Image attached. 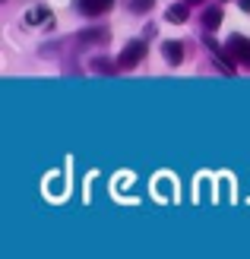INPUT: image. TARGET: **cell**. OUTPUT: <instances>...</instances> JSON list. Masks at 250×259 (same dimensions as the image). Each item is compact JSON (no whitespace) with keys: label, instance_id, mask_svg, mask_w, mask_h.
<instances>
[{"label":"cell","instance_id":"7c38bea8","mask_svg":"<svg viewBox=\"0 0 250 259\" xmlns=\"http://www.w3.org/2000/svg\"><path fill=\"white\" fill-rule=\"evenodd\" d=\"M241 10H244V13H250V0H241Z\"/></svg>","mask_w":250,"mask_h":259},{"label":"cell","instance_id":"5b68a950","mask_svg":"<svg viewBox=\"0 0 250 259\" xmlns=\"http://www.w3.org/2000/svg\"><path fill=\"white\" fill-rule=\"evenodd\" d=\"M162 51H165V60L171 63V67H177V63L184 60V45L181 41H165Z\"/></svg>","mask_w":250,"mask_h":259},{"label":"cell","instance_id":"277c9868","mask_svg":"<svg viewBox=\"0 0 250 259\" xmlns=\"http://www.w3.org/2000/svg\"><path fill=\"white\" fill-rule=\"evenodd\" d=\"M80 13L83 16H101V13H108L114 7V0H80Z\"/></svg>","mask_w":250,"mask_h":259},{"label":"cell","instance_id":"9c48e42d","mask_svg":"<svg viewBox=\"0 0 250 259\" xmlns=\"http://www.w3.org/2000/svg\"><path fill=\"white\" fill-rule=\"evenodd\" d=\"M155 7V0H130V10L133 13H149Z\"/></svg>","mask_w":250,"mask_h":259},{"label":"cell","instance_id":"3957f363","mask_svg":"<svg viewBox=\"0 0 250 259\" xmlns=\"http://www.w3.org/2000/svg\"><path fill=\"white\" fill-rule=\"evenodd\" d=\"M25 25H54V13L38 4V7H32L25 13Z\"/></svg>","mask_w":250,"mask_h":259},{"label":"cell","instance_id":"8992f818","mask_svg":"<svg viewBox=\"0 0 250 259\" xmlns=\"http://www.w3.org/2000/svg\"><path fill=\"white\" fill-rule=\"evenodd\" d=\"M108 41V32L104 29H89V32H80V45H104Z\"/></svg>","mask_w":250,"mask_h":259},{"label":"cell","instance_id":"52a82bcc","mask_svg":"<svg viewBox=\"0 0 250 259\" xmlns=\"http://www.w3.org/2000/svg\"><path fill=\"white\" fill-rule=\"evenodd\" d=\"M203 25H206L209 32L219 29V25H222V7H209V10H203Z\"/></svg>","mask_w":250,"mask_h":259},{"label":"cell","instance_id":"7a4b0ae2","mask_svg":"<svg viewBox=\"0 0 250 259\" xmlns=\"http://www.w3.org/2000/svg\"><path fill=\"white\" fill-rule=\"evenodd\" d=\"M228 57H234V60H241L244 67H250V38L231 35L228 38Z\"/></svg>","mask_w":250,"mask_h":259},{"label":"cell","instance_id":"6da1fadb","mask_svg":"<svg viewBox=\"0 0 250 259\" xmlns=\"http://www.w3.org/2000/svg\"><path fill=\"white\" fill-rule=\"evenodd\" d=\"M146 57V38H133V41H127V48L121 51V57H117V67H136V63Z\"/></svg>","mask_w":250,"mask_h":259},{"label":"cell","instance_id":"30bf717a","mask_svg":"<svg viewBox=\"0 0 250 259\" xmlns=\"http://www.w3.org/2000/svg\"><path fill=\"white\" fill-rule=\"evenodd\" d=\"M92 67H95V70H104V73H111V70H114L111 63H104V60H95V63H92Z\"/></svg>","mask_w":250,"mask_h":259},{"label":"cell","instance_id":"8fae6325","mask_svg":"<svg viewBox=\"0 0 250 259\" xmlns=\"http://www.w3.org/2000/svg\"><path fill=\"white\" fill-rule=\"evenodd\" d=\"M187 7H203V0H184Z\"/></svg>","mask_w":250,"mask_h":259},{"label":"cell","instance_id":"ba28073f","mask_svg":"<svg viewBox=\"0 0 250 259\" xmlns=\"http://www.w3.org/2000/svg\"><path fill=\"white\" fill-rule=\"evenodd\" d=\"M165 19H168V22H184V19H187V4L168 7V13H165Z\"/></svg>","mask_w":250,"mask_h":259}]
</instances>
